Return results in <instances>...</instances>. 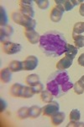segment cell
Returning a JSON list of instances; mask_svg holds the SVG:
<instances>
[{"label": "cell", "mask_w": 84, "mask_h": 127, "mask_svg": "<svg viewBox=\"0 0 84 127\" xmlns=\"http://www.w3.org/2000/svg\"><path fill=\"white\" fill-rule=\"evenodd\" d=\"M1 81L3 83H9L11 81V70L9 68H4L1 70Z\"/></svg>", "instance_id": "19"}, {"label": "cell", "mask_w": 84, "mask_h": 127, "mask_svg": "<svg viewBox=\"0 0 84 127\" xmlns=\"http://www.w3.org/2000/svg\"><path fill=\"white\" fill-rule=\"evenodd\" d=\"M8 21H9V19H8L7 13L4 8L1 6L0 7V25L1 26H8Z\"/></svg>", "instance_id": "23"}, {"label": "cell", "mask_w": 84, "mask_h": 127, "mask_svg": "<svg viewBox=\"0 0 84 127\" xmlns=\"http://www.w3.org/2000/svg\"><path fill=\"white\" fill-rule=\"evenodd\" d=\"M73 86H74V84H73L71 81H67V82H66L63 84L62 86H61V90H62L63 93H67V92L69 91V90L71 89V88L73 87Z\"/></svg>", "instance_id": "30"}, {"label": "cell", "mask_w": 84, "mask_h": 127, "mask_svg": "<svg viewBox=\"0 0 84 127\" xmlns=\"http://www.w3.org/2000/svg\"><path fill=\"white\" fill-rule=\"evenodd\" d=\"M14 33V29L12 26H1V31H0V40H1L2 44L5 43L7 42H10L12 34Z\"/></svg>", "instance_id": "9"}, {"label": "cell", "mask_w": 84, "mask_h": 127, "mask_svg": "<svg viewBox=\"0 0 84 127\" xmlns=\"http://www.w3.org/2000/svg\"><path fill=\"white\" fill-rule=\"evenodd\" d=\"M60 109V105L56 101H51L50 103H48L46 106L42 108V113L45 116H49L51 117L53 114L59 112Z\"/></svg>", "instance_id": "5"}, {"label": "cell", "mask_w": 84, "mask_h": 127, "mask_svg": "<svg viewBox=\"0 0 84 127\" xmlns=\"http://www.w3.org/2000/svg\"><path fill=\"white\" fill-rule=\"evenodd\" d=\"M79 13L82 16L84 17V3H82L79 8Z\"/></svg>", "instance_id": "36"}, {"label": "cell", "mask_w": 84, "mask_h": 127, "mask_svg": "<svg viewBox=\"0 0 84 127\" xmlns=\"http://www.w3.org/2000/svg\"><path fill=\"white\" fill-rule=\"evenodd\" d=\"M50 76L61 86L69 81V75L66 70H57L55 73L51 74Z\"/></svg>", "instance_id": "6"}, {"label": "cell", "mask_w": 84, "mask_h": 127, "mask_svg": "<svg viewBox=\"0 0 84 127\" xmlns=\"http://www.w3.org/2000/svg\"><path fill=\"white\" fill-rule=\"evenodd\" d=\"M53 97H54V95L50 92H49L48 90L42 91L40 93V98L44 103H50L53 100Z\"/></svg>", "instance_id": "22"}, {"label": "cell", "mask_w": 84, "mask_h": 127, "mask_svg": "<svg viewBox=\"0 0 84 127\" xmlns=\"http://www.w3.org/2000/svg\"><path fill=\"white\" fill-rule=\"evenodd\" d=\"M18 116L19 118H20L21 120L26 119L29 117V108L28 107H23L20 108L18 111Z\"/></svg>", "instance_id": "28"}, {"label": "cell", "mask_w": 84, "mask_h": 127, "mask_svg": "<svg viewBox=\"0 0 84 127\" xmlns=\"http://www.w3.org/2000/svg\"><path fill=\"white\" fill-rule=\"evenodd\" d=\"M73 88H74V92L77 95H81L84 93V84L80 80L77 81L74 86H73Z\"/></svg>", "instance_id": "25"}, {"label": "cell", "mask_w": 84, "mask_h": 127, "mask_svg": "<svg viewBox=\"0 0 84 127\" xmlns=\"http://www.w3.org/2000/svg\"><path fill=\"white\" fill-rule=\"evenodd\" d=\"M79 80H80V81H81L82 82H83V83L84 84V75H83V76H82L81 78H80Z\"/></svg>", "instance_id": "37"}, {"label": "cell", "mask_w": 84, "mask_h": 127, "mask_svg": "<svg viewBox=\"0 0 84 127\" xmlns=\"http://www.w3.org/2000/svg\"><path fill=\"white\" fill-rule=\"evenodd\" d=\"M7 107V103L3 99H0V112H3Z\"/></svg>", "instance_id": "34"}, {"label": "cell", "mask_w": 84, "mask_h": 127, "mask_svg": "<svg viewBox=\"0 0 84 127\" xmlns=\"http://www.w3.org/2000/svg\"><path fill=\"white\" fill-rule=\"evenodd\" d=\"M34 93L33 92V89L31 87L28 86V87H25L24 86L23 88V91H22V94H21V97L24 98H30L34 96Z\"/></svg>", "instance_id": "24"}, {"label": "cell", "mask_w": 84, "mask_h": 127, "mask_svg": "<svg viewBox=\"0 0 84 127\" xmlns=\"http://www.w3.org/2000/svg\"><path fill=\"white\" fill-rule=\"evenodd\" d=\"M55 3H56V6H58L63 12H65L71 10L76 5L79 4L80 1H76V0H56Z\"/></svg>", "instance_id": "4"}, {"label": "cell", "mask_w": 84, "mask_h": 127, "mask_svg": "<svg viewBox=\"0 0 84 127\" xmlns=\"http://www.w3.org/2000/svg\"><path fill=\"white\" fill-rule=\"evenodd\" d=\"M24 35H25L26 38L28 39L29 42L31 44H36L40 42V36L35 31H24Z\"/></svg>", "instance_id": "11"}, {"label": "cell", "mask_w": 84, "mask_h": 127, "mask_svg": "<svg viewBox=\"0 0 84 127\" xmlns=\"http://www.w3.org/2000/svg\"><path fill=\"white\" fill-rule=\"evenodd\" d=\"M72 38L74 43L77 48H81L84 47V36L83 35H77L72 33Z\"/></svg>", "instance_id": "21"}, {"label": "cell", "mask_w": 84, "mask_h": 127, "mask_svg": "<svg viewBox=\"0 0 84 127\" xmlns=\"http://www.w3.org/2000/svg\"><path fill=\"white\" fill-rule=\"evenodd\" d=\"M11 18L15 23L24 26L26 31H34L36 26L35 20H34L31 17H29L27 15H24L20 12H13Z\"/></svg>", "instance_id": "2"}, {"label": "cell", "mask_w": 84, "mask_h": 127, "mask_svg": "<svg viewBox=\"0 0 84 127\" xmlns=\"http://www.w3.org/2000/svg\"><path fill=\"white\" fill-rule=\"evenodd\" d=\"M46 89L49 92H50L54 97H60L63 95V92L61 90V86L59 85L56 81H54L51 77L49 76V78L47 79L46 81Z\"/></svg>", "instance_id": "3"}, {"label": "cell", "mask_w": 84, "mask_h": 127, "mask_svg": "<svg viewBox=\"0 0 84 127\" xmlns=\"http://www.w3.org/2000/svg\"><path fill=\"white\" fill-rule=\"evenodd\" d=\"M84 32V22H77L73 26V34L81 35Z\"/></svg>", "instance_id": "26"}, {"label": "cell", "mask_w": 84, "mask_h": 127, "mask_svg": "<svg viewBox=\"0 0 84 127\" xmlns=\"http://www.w3.org/2000/svg\"><path fill=\"white\" fill-rule=\"evenodd\" d=\"M84 127V123L83 122H79V121H71L68 125L67 126V127Z\"/></svg>", "instance_id": "32"}, {"label": "cell", "mask_w": 84, "mask_h": 127, "mask_svg": "<svg viewBox=\"0 0 84 127\" xmlns=\"http://www.w3.org/2000/svg\"><path fill=\"white\" fill-rule=\"evenodd\" d=\"M25 82L28 86L30 87H34V85H36L38 82H40V77L36 74H31L29 75L25 79Z\"/></svg>", "instance_id": "18"}, {"label": "cell", "mask_w": 84, "mask_h": 127, "mask_svg": "<svg viewBox=\"0 0 84 127\" xmlns=\"http://www.w3.org/2000/svg\"><path fill=\"white\" fill-rule=\"evenodd\" d=\"M34 2L36 3L38 7L41 9H46L50 4V2L48 0H35Z\"/></svg>", "instance_id": "29"}, {"label": "cell", "mask_w": 84, "mask_h": 127, "mask_svg": "<svg viewBox=\"0 0 84 127\" xmlns=\"http://www.w3.org/2000/svg\"><path fill=\"white\" fill-rule=\"evenodd\" d=\"M64 12L61 10L58 6H55L51 9V12L50 14V18L53 22H59L61 20Z\"/></svg>", "instance_id": "12"}, {"label": "cell", "mask_w": 84, "mask_h": 127, "mask_svg": "<svg viewBox=\"0 0 84 127\" xmlns=\"http://www.w3.org/2000/svg\"><path fill=\"white\" fill-rule=\"evenodd\" d=\"M38 65V59L34 55L28 56L23 61V69L24 70H34Z\"/></svg>", "instance_id": "8"}, {"label": "cell", "mask_w": 84, "mask_h": 127, "mask_svg": "<svg viewBox=\"0 0 84 127\" xmlns=\"http://www.w3.org/2000/svg\"><path fill=\"white\" fill-rule=\"evenodd\" d=\"M19 12L29 17L33 18L34 16V10L32 6H20Z\"/></svg>", "instance_id": "20"}, {"label": "cell", "mask_w": 84, "mask_h": 127, "mask_svg": "<svg viewBox=\"0 0 84 127\" xmlns=\"http://www.w3.org/2000/svg\"><path fill=\"white\" fill-rule=\"evenodd\" d=\"M77 61H78V64L81 66H84V54H82L80 55Z\"/></svg>", "instance_id": "35"}, {"label": "cell", "mask_w": 84, "mask_h": 127, "mask_svg": "<svg viewBox=\"0 0 84 127\" xmlns=\"http://www.w3.org/2000/svg\"><path fill=\"white\" fill-rule=\"evenodd\" d=\"M3 50L7 54H14L22 50V46L19 43L7 42L3 44Z\"/></svg>", "instance_id": "7"}, {"label": "cell", "mask_w": 84, "mask_h": 127, "mask_svg": "<svg viewBox=\"0 0 84 127\" xmlns=\"http://www.w3.org/2000/svg\"><path fill=\"white\" fill-rule=\"evenodd\" d=\"M9 68L12 72H18L23 69V62L19 60H13L9 63Z\"/></svg>", "instance_id": "17"}, {"label": "cell", "mask_w": 84, "mask_h": 127, "mask_svg": "<svg viewBox=\"0 0 84 127\" xmlns=\"http://www.w3.org/2000/svg\"><path fill=\"white\" fill-rule=\"evenodd\" d=\"M42 113V108L39 107L37 105L31 106L30 108H29V117L30 118H37L40 115V114Z\"/></svg>", "instance_id": "16"}, {"label": "cell", "mask_w": 84, "mask_h": 127, "mask_svg": "<svg viewBox=\"0 0 84 127\" xmlns=\"http://www.w3.org/2000/svg\"><path fill=\"white\" fill-rule=\"evenodd\" d=\"M33 1L31 0H21L19 1V6H32Z\"/></svg>", "instance_id": "33"}, {"label": "cell", "mask_w": 84, "mask_h": 127, "mask_svg": "<svg viewBox=\"0 0 84 127\" xmlns=\"http://www.w3.org/2000/svg\"><path fill=\"white\" fill-rule=\"evenodd\" d=\"M70 120L71 121H79L80 118H81V114H80V111L77 108L75 109H72L70 113Z\"/></svg>", "instance_id": "27"}, {"label": "cell", "mask_w": 84, "mask_h": 127, "mask_svg": "<svg viewBox=\"0 0 84 127\" xmlns=\"http://www.w3.org/2000/svg\"><path fill=\"white\" fill-rule=\"evenodd\" d=\"M67 44L64 35L56 31L47 32L40 36V48L48 57L61 56L66 52Z\"/></svg>", "instance_id": "1"}, {"label": "cell", "mask_w": 84, "mask_h": 127, "mask_svg": "<svg viewBox=\"0 0 84 127\" xmlns=\"http://www.w3.org/2000/svg\"><path fill=\"white\" fill-rule=\"evenodd\" d=\"M24 86L21 85L19 83H14L13 86L10 88V94L14 97H21L22 91Z\"/></svg>", "instance_id": "13"}, {"label": "cell", "mask_w": 84, "mask_h": 127, "mask_svg": "<svg viewBox=\"0 0 84 127\" xmlns=\"http://www.w3.org/2000/svg\"><path fill=\"white\" fill-rule=\"evenodd\" d=\"M51 123L53 126H58L64 121L65 120V114L63 112H57L51 116Z\"/></svg>", "instance_id": "14"}, {"label": "cell", "mask_w": 84, "mask_h": 127, "mask_svg": "<svg viewBox=\"0 0 84 127\" xmlns=\"http://www.w3.org/2000/svg\"><path fill=\"white\" fill-rule=\"evenodd\" d=\"M73 63V59L69 58L67 56H65L64 58L59 60V62L56 64V69L58 70H65L71 66Z\"/></svg>", "instance_id": "10"}, {"label": "cell", "mask_w": 84, "mask_h": 127, "mask_svg": "<svg viewBox=\"0 0 84 127\" xmlns=\"http://www.w3.org/2000/svg\"><path fill=\"white\" fill-rule=\"evenodd\" d=\"M77 52H78V48L76 46H73L71 44H67V49H66L65 54L66 56L69 57L71 59H74L77 54Z\"/></svg>", "instance_id": "15"}, {"label": "cell", "mask_w": 84, "mask_h": 127, "mask_svg": "<svg viewBox=\"0 0 84 127\" xmlns=\"http://www.w3.org/2000/svg\"><path fill=\"white\" fill-rule=\"evenodd\" d=\"M32 89H33V92L34 93V94H38V93H40L43 91L44 86H43V84L41 82H38L36 85H34V87H32Z\"/></svg>", "instance_id": "31"}]
</instances>
